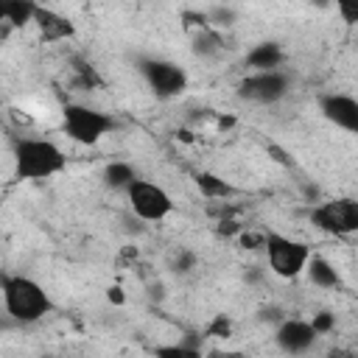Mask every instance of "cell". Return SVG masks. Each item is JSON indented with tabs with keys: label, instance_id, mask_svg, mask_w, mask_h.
Returning <instances> with one entry per match:
<instances>
[{
	"label": "cell",
	"instance_id": "1",
	"mask_svg": "<svg viewBox=\"0 0 358 358\" xmlns=\"http://www.w3.org/2000/svg\"><path fill=\"white\" fill-rule=\"evenodd\" d=\"M0 291H3L6 313L11 319H17L20 324L39 322L45 313L53 310V302L45 294V288L36 280L25 277V274H3L0 277Z\"/></svg>",
	"mask_w": 358,
	"mask_h": 358
},
{
	"label": "cell",
	"instance_id": "2",
	"mask_svg": "<svg viewBox=\"0 0 358 358\" xmlns=\"http://www.w3.org/2000/svg\"><path fill=\"white\" fill-rule=\"evenodd\" d=\"M67 168L64 151L50 140L22 137L14 143V173L17 179H48Z\"/></svg>",
	"mask_w": 358,
	"mask_h": 358
},
{
	"label": "cell",
	"instance_id": "3",
	"mask_svg": "<svg viewBox=\"0 0 358 358\" xmlns=\"http://www.w3.org/2000/svg\"><path fill=\"white\" fill-rule=\"evenodd\" d=\"M62 126L70 140H76L81 145H95L103 134H109L115 129V117L101 109L84 106V103H64Z\"/></svg>",
	"mask_w": 358,
	"mask_h": 358
},
{
	"label": "cell",
	"instance_id": "4",
	"mask_svg": "<svg viewBox=\"0 0 358 358\" xmlns=\"http://www.w3.org/2000/svg\"><path fill=\"white\" fill-rule=\"evenodd\" d=\"M266 255H268V266L277 277L294 280L308 268L310 260V249L302 241H294L288 235L280 232H268L266 235Z\"/></svg>",
	"mask_w": 358,
	"mask_h": 358
},
{
	"label": "cell",
	"instance_id": "5",
	"mask_svg": "<svg viewBox=\"0 0 358 358\" xmlns=\"http://www.w3.org/2000/svg\"><path fill=\"white\" fill-rule=\"evenodd\" d=\"M313 227L327 235H355L358 232V199H333L310 210Z\"/></svg>",
	"mask_w": 358,
	"mask_h": 358
},
{
	"label": "cell",
	"instance_id": "6",
	"mask_svg": "<svg viewBox=\"0 0 358 358\" xmlns=\"http://www.w3.org/2000/svg\"><path fill=\"white\" fill-rule=\"evenodd\" d=\"M140 73H143L148 90L157 98H176L187 87L185 67H179V64H173L168 59H143L140 62Z\"/></svg>",
	"mask_w": 358,
	"mask_h": 358
},
{
	"label": "cell",
	"instance_id": "7",
	"mask_svg": "<svg viewBox=\"0 0 358 358\" xmlns=\"http://www.w3.org/2000/svg\"><path fill=\"white\" fill-rule=\"evenodd\" d=\"M129 204H131V213L140 218V221H162L165 215H171L173 210V199L168 196V190H162L159 185L154 182H145V179H137L129 190Z\"/></svg>",
	"mask_w": 358,
	"mask_h": 358
},
{
	"label": "cell",
	"instance_id": "8",
	"mask_svg": "<svg viewBox=\"0 0 358 358\" xmlns=\"http://www.w3.org/2000/svg\"><path fill=\"white\" fill-rule=\"evenodd\" d=\"M291 78L282 70H268V73H252L238 84V98L252 101V103H277L288 95Z\"/></svg>",
	"mask_w": 358,
	"mask_h": 358
},
{
	"label": "cell",
	"instance_id": "9",
	"mask_svg": "<svg viewBox=\"0 0 358 358\" xmlns=\"http://www.w3.org/2000/svg\"><path fill=\"white\" fill-rule=\"evenodd\" d=\"M319 112L333 126L350 134H358V98L344 95V92H324L319 95Z\"/></svg>",
	"mask_w": 358,
	"mask_h": 358
},
{
	"label": "cell",
	"instance_id": "10",
	"mask_svg": "<svg viewBox=\"0 0 358 358\" xmlns=\"http://www.w3.org/2000/svg\"><path fill=\"white\" fill-rule=\"evenodd\" d=\"M316 338H319V333H316L313 324L305 322V319H285L282 324H277V333H274L277 347H280L282 352H288V355H302V352H308V350L316 344Z\"/></svg>",
	"mask_w": 358,
	"mask_h": 358
},
{
	"label": "cell",
	"instance_id": "11",
	"mask_svg": "<svg viewBox=\"0 0 358 358\" xmlns=\"http://www.w3.org/2000/svg\"><path fill=\"white\" fill-rule=\"evenodd\" d=\"M34 22L39 25L42 39H48V42H59V39L73 36V22L64 20L62 14L45 8V6H36V17H34Z\"/></svg>",
	"mask_w": 358,
	"mask_h": 358
},
{
	"label": "cell",
	"instance_id": "12",
	"mask_svg": "<svg viewBox=\"0 0 358 358\" xmlns=\"http://www.w3.org/2000/svg\"><path fill=\"white\" fill-rule=\"evenodd\" d=\"M282 59H285V53H282L280 42H271V39L257 42V45H255V48L246 53V64H249L255 73H268V70H277V67L282 64Z\"/></svg>",
	"mask_w": 358,
	"mask_h": 358
},
{
	"label": "cell",
	"instance_id": "13",
	"mask_svg": "<svg viewBox=\"0 0 358 358\" xmlns=\"http://www.w3.org/2000/svg\"><path fill=\"white\" fill-rule=\"evenodd\" d=\"M0 17H3L6 25L22 28V25L34 22V17H36V3H31V0H8V3L0 6Z\"/></svg>",
	"mask_w": 358,
	"mask_h": 358
},
{
	"label": "cell",
	"instance_id": "14",
	"mask_svg": "<svg viewBox=\"0 0 358 358\" xmlns=\"http://www.w3.org/2000/svg\"><path fill=\"white\" fill-rule=\"evenodd\" d=\"M134 182H137V173H134V168H131L129 162H123V159H115V162H109V165L103 168V185L112 187V190H129Z\"/></svg>",
	"mask_w": 358,
	"mask_h": 358
},
{
	"label": "cell",
	"instance_id": "15",
	"mask_svg": "<svg viewBox=\"0 0 358 358\" xmlns=\"http://www.w3.org/2000/svg\"><path fill=\"white\" fill-rule=\"evenodd\" d=\"M305 271H308V280H310L313 285H319V288H341L338 271H336L324 257H310Z\"/></svg>",
	"mask_w": 358,
	"mask_h": 358
},
{
	"label": "cell",
	"instance_id": "16",
	"mask_svg": "<svg viewBox=\"0 0 358 358\" xmlns=\"http://www.w3.org/2000/svg\"><path fill=\"white\" fill-rule=\"evenodd\" d=\"M196 187L207 196V199H229L235 193V187L229 182H224L221 176L210 173V171H199L196 173Z\"/></svg>",
	"mask_w": 358,
	"mask_h": 358
},
{
	"label": "cell",
	"instance_id": "17",
	"mask_svg": "<svg viewBox=\"0 0 358 358\" xmlns=\"http://www.w3.org/2000/svg\"><path fill=\"white\" fill-rule=\"evenodd\" d=\"M221 48H224V39H221V34L213 31V28L199 31L196 39H193V53L201 56V59H213V56H218Z\"/></svg>",
	"mask_w": 358,
	"mask_h": 358
},
{
	"label": "cell",
	"instance_id": "18",
	"mask_svg": "<svg viewBox=\"0 0 358 358\" xmlns=\"http://www.w3.org/2000/svg\"><path fill=\"white\" fill-rule=\"evenodd\" d=\"M154 358H204V352L187 341L179 344H159L154 347Z\"/></svg>",
	"mask_w": 358,
	"mask_h": 358
},
{
	"label": "cell",
	"instance_id": "19",
	"mask_svg": "<svg viewBox=\"0 0 358 358\" xmlns=\"http://www.w3.org/2000/svg\"><path fill=\"white\" fill-rule=\"evenodd\" d=\"M204 336H207V338H229V336H232V322H229V316L218 313V316L207 324Z\"/></svg>",
	"mask_w": 358,
	"mask_h": 358
},
{
	"label": "cell",
	"instance_id": "20",
	"mask_svg": "<svg viewBox=\"0 0 358 358\" xmlns=\"http://www.w3.org/2000/svg\"><path fill=\"white\" fill-rule=\"evenodd\" d=\"M196 268V255L190 252V249H179L176 255H173V260H171V271H176V274H190Z\"/></svg>",
	"mask_w": 358,
	"mask_h": 358
},
{
	"label": "cell",
	"instance_id": "21",
	"mask_svg": "<svg viewBox=\"0 0 358 358\" xmlns=\"http://www.w3.org/2000/svg\"><path fill=\"white\" fill-rule=\"evenodd\" d=\"M76 84L81 87V90H95V87H101V78H98V73H95V67L92 64H81V67H76Z\"/></svg>",
	"mask_w": 358,
	"mask_h": 358
},
{
	"label": "cell",
	"instance_id": "22",
	"mask_svg": "<svg viewBox=\"0 0 358 358\" xmlns=\"http://www.w3.org/2000/svg\"><path fill=\"white\" fill-rule=\"evenodd\" d=\"M207 17H210L213 25H224V28L235 22V11H232L229 6H215V8L207 11Z\"/></svg>",
	"mask_w": 358,
	"mask_h": 358
},
{
	"label": "cell",
	"instance_id": "23",
	"mask_svg": "<svg viewBox=\"0 0 358 358\" xmlns=\"http://www.w3.org/2000/svg\"><path fill=\"white\" fill-rule=\"evenodd\" d=\"M310 324H313V330H316L319 336H324V333H330V330L336 327V316H333L330 310H322V313H316V316L310 319Z\"/></svg>",
	"mask_w": 358,
	"mask_h": 358
},
{
	"label": "cell",
	"instance_id": "24",
	"mask_svg": "<svg viewBox=\"0 0 358 358\" xmlns=\"http://www.w3.org/2000/svg\"><path fill=\"white\" fill-rule=\"evenodd\" d=\"M336 11L341 14V20L344 22H358V0H341V3H336Z\"/></svg>",
	"mask_w": 358,
	"mask_h": 358
},
{
	"label": "cell",
	"instance_id": "25",
	"mask_svg": "<svg viewBox=\"0 0 358 358\" xmlns=\"http://www.w3.org/2000/svg\"><path fill=\"white\" fill-rule=\"evenodd\" d=\"M238 243L243 249H257V246H266V235L263 232H241Z\"/></svg>",
	"mask_w": 358,
	"mask_h": 358
},
{
	"label": "cell",
	"instance_id": "26",
	"mask_svg": "<svg viewBox=\"0 0 358 358\" xmlns=\"http://www.w3.org/2000/svg\"><path fill=\"white\" fill-rule=\"evenodd\" d=\"M215 232L218 235H235V232H243V227L238 221H232V218H221L218 227H215Z\"/></svg>",
	"mask_w": 358,
	"mask_h": 358
},
{
	"label": "cell",
	"instance_id": "27",
	"mask_svg": "<svg viewBox=\"0 0 358 358\" xmlns=\"http://www.w3.org/2000/svg\"><path fill=\"white\" fill-rule=\"evenodd\" d=\"M266 151H268V154H271V157H274L280 165H285V168H294V159H291V157H288L282 148H277L274 143H268V145H266Z\"/></svg>",
	"mask_w": 358,
	"mask_h": 358
},
{
	"label": "cell",
	"instance_id": "28",
	"mask_svg": "<svg viewBox=\"0 0 358 358\" xmlns=\"http://www.w3.org/2000/svg\"><path fill=\"white\" fill-rule=\"evenodd\" d=\"M260 319H263V322H280V324L285 322L282 310H280V308H274V305H271V308H263V310H260Z\"/></svg>",
	"mask_w": 358,
	"mask_h": 358
},
{
	"label": "cell",
	"instance_id": "29",
	"mask_svg": "<svg viewBox=\"0 0 358 358\" xmlns=\"http://www.w3.org/2000/svg\"><path fill=\"white\" fill-rule=\"evenodd\" d=\"M106 299H109L112 305H123V302H126V294H123L120 285H109V288H106Z\"/></svg>",
	"mask_w": 358,
	"mask_h": 358
},
{
	"label": "cell",
	"instance_id": "30",
	"mask_svg": "<svg viewBox=\"0 0 358 358\" xmlns=\"http://www.w3.org/2000/svg\"><path fill=\"white\" fill-rule=\"evenodd\" d=\"M204 358H243V352H232V350H210V352H204Z\"/></svg>",
	"mask_w": 358,
	"mask_h": 358
},
{
	"label": "cell",
	"instance_id": "31",
	"mask_svg": "<svg viewBox=\"0 0 358 358\" xmlns=\"http://www.w3.org/2000/svg\"><path fill=\"white\" fill-rule=\"evenodd\" d=\"M215 126H218L221 131H227V129H232V126H235V117H232V115H221V117L215 120Z\"/></svg>",
	"mask_w": 358,
	"mask_h": 358
},
{
	"label": "cell",
	"instance_id": "32",
	"mask_svg": "<svg viewBox=\"0 0 358 358\" xmlns=\"http://www.w3.org/2000/svg\"><path fill=\"white\" fill-rule=\"evenodd\" d=\"M327 358H355V352H350V350H330Z\"/></svg>",
	"mask_w": 358,
	"mask_h": 358
}]
</instances>
